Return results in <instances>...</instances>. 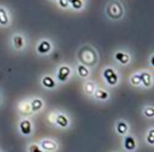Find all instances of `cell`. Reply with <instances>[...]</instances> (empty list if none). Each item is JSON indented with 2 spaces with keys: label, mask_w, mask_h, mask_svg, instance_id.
Segmentation results:
<instances>
[{
  "label": "cell",
  "mask_w": 154,
  "mask_h": 152,
  "mask_svg": "<svg viewBox=\"0 0 154 152\" xmlns=\"http://www.w3.org/2000/svg\"><path fill=\"white\" fill-rule=\"evenodd\" d=\"M129 82L132 87H140V77H139V73L136 72L131 75Z\"/></svg>",
  "instance_id": "obj_23"
},
{
  "label": "cell",
  "mask_w": 154,
  "mask_h": 152,
  "mask_svg": "<svg viewBox=\"0 0 154 152\" xmlns=\"http://www.w3.org/2000/svg\"><path fill=\"white\" fill-rule=\"evenodd\" d=\"M115 132L119 136H126L127 134L130 133V124L127 120L120 118L115 124Z\"/></svg>",
  "instance_id": "obj_11"
},
{
  "label": "cell",
  "mask_w": 154,
  "mask_h": 152,
  "mask_svg": "<svg viewBox=\"0 0 154 152\" xmlns=\"http://www.w3.org/2000/svg\"><path fill=\"white\" fill-rule=\"evenodd\" d=\"M114 59L117 61L120 66H127L130 64L131 61V55L128 51H124V50H119L114 53Z\"/></svg>",
  "instance_id": "obj_12"
},
{
  "label": "cell",
  "mask_w": 154,
  "mask_h": 152,
  "mask_svg": "<svg viewBox=\"0 0 154 152\" xmlns=\"http://www.w3.org/2000/svg\"><path fill=\"white\" fill-rule=\"evenodd\" d=\"M124 5L118 0H112L106 7V14L112 20H118L124 16Z\"/></svg>",
  "instance_id": "obj_2"
},
{
  "label": "cell",
  "mask_w": 154,
  "mask_h": 152,
  "mask_svg": "<svg viewBox=\"0 0 154 152\" xmlns=\"http://www.w3.org/2000/svg\"><path fill=\"white\" fill-rule=\"evenodd\" d=\"M141 114L147 119H153L154 117V107L152 105H147L143 108Z\"/></svg>",
  "instance_id": "obj_21"
},
{
  "label": "cell",
  "mask_w": 154,
  "mask_h": 152,
  "mask_svg": "<svg viewBox=\"0 0 154 152\" xmlns=\"http://www.w3.org/2000/svg\"><path fill=\"white\" fill-rule=\"evenodd\" d=\"M2 104H3V96L1 94V92H0V106L2 105Z\"/></svg>",
  "instance_id": "obj_29"
},
{
  "label": "cell",
  "mask_w": 154,
  "mask_h": 152,
  "mask_svg": "<svg viewBox=\"0 0 154 152\" xmlns=\"http://www.w3.org/2000/svg\"><path fill=\"white\" fill-rule=\"evenodd\" d=\"M124 149L127 152H135L138 148V141H137L136 137L132 134H127L126 136H124Z\"/></svg>",
  "instance_id": "obj_7"
},
{
  "label": "cell",
  "mask_w": 154,
  "mask_h": 152,
  "mask_svg": "<svg viewBox=\"0 0 154 152\" xmlns=\"http://www.w3.org/2000/svg\"><path fill=\"white\" fill-rule=\"evenodd\" d=\"M70 8L73 10H80L84 7V1L82 0H68Z\"/></svg>",
  "instance_id": "obj_25"
},
{
  "label": "cell",
  "mask_w": 154,
  "mask_h": 152,
  "mask_svg": "<svg viewBox=\"0 0 154 152\" xmlns=\"http://www.w3.org/2000/svg\"><path fill=\"white\" fill-rule=\"evenodd\" d=\"M12 47L15 51H22L26 47V38L20 33H15L12 36Z\"/></svg>",
  "instance_id": "obj_10"
},
{
  "label": "cell",
  "mask_w": 154,
  "mask_h": 152,
  "mask_svg": "<svg viewBox=\"0 0 154 152\" xmlns=\"http://www.w3.org/2000/svg\"><path fill=\"white\" fill-rule=\"evenodd\" d=\"M96 89H97L96 84H95L94 82H92V80H87V82H85L84 85H82V90H84V93H86L88 96L92 97Z\"/></svg>",
  "instance_id": "obj_19"
},
{
  "label": "cell",
  "mask_w": 154,
  "mask_h": 152,
  "mask_svg": "<svg viewBox=\"0 0 154 152\" xmlns=\"http://www.w3.org/2000/svg\"><path fill=\"white\" fill-rule=\"evenodd\" d=\"M18 133L21 136H31L33 133V123L30 119V117H21L18 120Z\"/></svg>",
  "instance_id": "obj_4"
},
{
  "label": "cell",
  "mask_w": 154,
  "mask_h": 152,
  "mask_svg": "<svg viewBox=\"0 0 154 152\" xmlns=\"http://www.w3.org/2000/svg\"><path fill=\"white\" fill-rule=\"evenodd\" d=\"M41 85H42V87H45V89H49V90L55 89L57 87V82H56L55 78L51 75H45L41 78Z\"/></svg>",
  "instance_id": "obj_17"
},
{
  "label": "cell",
  "mask_w": 154,
  "mask_h": 152,
  "mask_svg": "<svg viewBox=\"0 0 154 152\" xmlns=\"http://www.w3.org/2000/svg\"><path fill=\"white\" fill-rule=\"evenodd\" d=\"M30 106L32 114L38 113L45 108V101L40 97H33L32 99H30Z\"/></svg>",
  "instance_id": "obj_14"
},
{
  "label": "cell",
  "mask_w": 154,
  "mask_h": 152,
  "mask_svg": "<svg viewBox=\"0 0 154 152\" xmlns=\"http://www.w3.org/2000/svg\"><path fill=\"white\" fill-rule=\"evenodd\" d=\"M153 54H151V55H150V66L151 67H153L154 66V64H153Z\"/></svg>",
  "instance_id": "obj_28"
},
{
  "label": "cell",
  "mask_w": 154,
  "mask_h": 152,
  "mask_svg": "<svg viewBox=\"0 0 154 152\" xmlns=\"http://www.w3.org/2000/svg\"><path fill=\"white\" fill-rule=\"evenodd\" d=\"M38 144L41 147V149H42L45 152H56L58 149H59L58 141L53 138H50V137L42 138Z\"/></svg>",
  "instance_id": "obj_5"
},
{
  "label": "cell",
  "mask_w": 154,
  "mask_h": 152,
  "mask_svg": "<svg viewBox=\"0 0 154 152\" xmlns=\"http://www.w3.org/2000/svg\"><path fill=\"white\" fill-rule=\"evenodd\" d=\"M139 73V77H140V87L145 89H150L153 86V77H152V73L148 71H140Z\"/></svg>",
  "instance_id": "obj_13"
},
{
  "label": "cell",
  "mask_w": 154,
  "mask_h": 152,
  "mask_svg": "<svg viewBox=\"0 0 154 152\" xmlns=\"http://www.w3.org/2000/svg\"><path fill=\"white\" fill-rule=\"evenodd\" d=\"M0 152H3V151H2V150H1V149H0Z\"/></svg>",
  "instance_id": "obj_30"
},
{
  "label": "cell",
  "mask_w": 154,
  "mask_h": 152,
  "mask_svg": "<svg viewBox=\"0 0 154 152\" xmlns=\"http://www.w3.org/2000/svg\"><path fill=\"white\" fill-rule=\"evenodd\" d=\"M145 141L148 144V146L153 147V145H154V128L153 127H150L147 132H146Z\"/></svg>",
  "instance_id": "obj_22"
},
{
  "label": "cell",
  "mask_w": 154,
  "mask_h": 152,
  "mask_svg": "<svg viewBox=\"0 0 154 152\" xmlns=\"http://www.w3.org/2000/svg\"><path fill=\"white\" fill-rule=\"evenodd\" d=\"M101 75H103V79L105 80L106 85L109 87H116L119 82V75L114 68L107 67L103 69Z\"/></svg>",
  "instance_id": "obj_3"
},
{
  "label": "cell",
  "mask_w": 154,
  "mask_h": 152,
  "mask_svg": "<svg viewBox=\"0 0 154 152\" xmlns=\"http://www.w3.org/2000/svg\"><path fill=\"white\" fill-rule=\"evenodd\" d=\"M26 151L28 152H45L42 149H41V147L39 146V144L35 143V141L28 144V146H26Z\"/></svg>",
  "instance_id": "obj_24"
},
{
  "label": "cell",
  "mask_w": 154,
  "mask_h": 152,
  "mask_svg": "<svg viewBox=\"0 0 154 152\" xmlns=\"http://www.w3.org/2000/svg\"><path fill=\"white\" fill-rule=\"evenodd\" d=\"M93 98L98 101H107L110 98V93L103 88H97L93 94Z\"/></svg>",
  "instance_id": "obj_16"
},
{
  "label": "cell",
  "mask_w": 154,
  "mask_h": 152,
  "mask_svg": "<svg viewBox=\"0 0 154 152\" xmlns=\"http://www.w3.org/2000/svg\"><path fill=\"white\" fill-rule=\"evenodd\" d=\"M76 72H77V74L79 75V77L84 78V79H87L91 74L90 69H89L88 67L84 66V64H79V62L76 64Z\"/></svg>",
  "instance_id": "obj_20"
},
{
  "label": "cell",
  "mask_w": 154,
  "mask_h": 152,
  "mask_svg": "<svg viewBox=\"0 0 154 152\" xmlns=\"http://www.w3.org/2000/svg\"><path fill=\"white\" fill-rule=\"evenodd\" d=\"M54 126H57L58 128L66 129L71 126V119L66 113L63 112H56L55 119H54Z\"/></svg>",
  "instance_id": "obj_6"
},
{
  "label": "cell",
  "mask_w": 154,
  "mask_h": 152,
  "mask_svg": "<svg viewBox=\"0 0 154 152\" xmlns=\"http://www.w3.org/2000/svg\"><path fill=\"white\" fill-rule=\"evenodd\" d=\"M55 115H56V112H51V113L49 114V116H48V120H49L50 123H51L52 125L54 124V119H55Z\"/></svg>",
  "instance_id": "obj_27"
},
{
  "label": "cell",
  "mask_w": 154,
  "mask_h": 152,
  "mask_svg": "<svg viewBox=\"0 0 154 152\" xmlns=\"http://www.w3.org/2000/svg\"><path fill=\"white\" fill-rule=\"evenodd\" d=\"M77 58L79 64L88 67L89 69L96 66V64L98 62L97 52L91 45H82L77 52Z\"/></svg>",
  "instance_id": "obj_1"
},
{
  "label": "cell",
  "mask_w": 154,
  "mask_h": 152,
  "mask_svg": "<svg viewBox=\"0 0 154 152\" xmlns=\"http://www.w3.org/2000/svg\"><path fill=\"white\" fill-rule=\"evenodd\" d=\"M112 152H117V151H112Z\"/></svg>",
  "instance_id": "obj_31"
},
{
  "label": "cell",
  "mask_w": 154,
  "mask_h": 152,
  "mask_svg": "<svg viewBox=\"0 0 154 152\" xmlns=\"http://www.w3.org/2000/svg\"><path fill=\"white\" fill-rule=\"evenodd\" d=\"M72 76V69L71 67L66 64H62L58 68L57 73H56V78L59 82H68L69 78Z\"/></svg>",
  "instance_id": "obj_8"
},
{
  "label": "cell",
  "mask_w": 154,
  "mask_h": 152,
  "mask_svg": "<svg viewBox=\"0 0 154 152\" xmlns=\"http://www.w3.org/2000/svg\"><path fill=\"white\" fill-rule=\"evenodd\" d=\"M18 112L21 114L23 117H29L32 115V111H31V106H30V99L28 101H21L17 106Z\"/></svg>",
  "instance_id": "obj_15"
},
{
  "label": "cell",
  "mask_w": 154,
  "mask_h": 152,
  "mask_svg": "<svg viewBox=\"0 0 154 152\" xmlns=\"http://www.w3.org/2000/svg\"><path fill=\"white\" fill-rule=\"evenodd\" d=\"M57 1H58L59 7L62 8V9H69V8H70V5H69L68 0H57Z\"/></svg>",
  "instance_id": "obj_26"
},
{
  "label": "cell",
  "mask_w": 154,
  "mask_h": 152,
  "mask_svg": "<svg viewBox=\"0 0 154 152\" xmlns=\"http://www.w3.org/2000/svg\"><path fill=\"white\" fill-rule=\"evenodd\" d=\"M11 23L9 12L5 7H0V26H9Z\"/></svg>",
  "instance_id": "obj_18"
},
{
  "label": "cell",
  "mask_w": 154,
  "mask_h": 152,
  "mask_svg": "<svg viewBox=\"0 0 154 152\" xmlns=\"http://www.w3.org/2000/svg\"><path fill=\"white\" fill-rule=\"evenodd\" d=\"M53 50V45L49 39H41L36 45V52L39 55H48Z\"/></svg>",
  "instance_id": "obj_9"
}]
</instances>
